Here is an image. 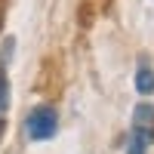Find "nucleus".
Listing matches in <instances>:
<instances>
[{
	"label": "nucleus",
	"mask_w": 154,
	"mask_h": 154,
	"mask_svg": "<svg viewBox=\"0 0 154 154\" xmlns=\"http://www.w3.org/2000/svg\"><path fill=\"white\" fill-rule=\"evenodd\" d=\"M56 126H59V117H56V111L49 108V105L34 108V111L28 114V120H25V130H28V136L37 139V142L53 139V136H56Z\"/></svg>",
	"instance_id": "1"
},
{
	"label": "nucleus",
	"mask_w": 154,
	"mask_h": 154,
	"mask_svg": "<svg viewBox=\"0 0 154 154\" xmlns=\"http://www.w3.org/2000/svg\"><path fill=\"white\" fill-rule=\"evenodd\" d=\"M154 142V126H133L130 139H126V154H145Z\"/></svg>",
	"instance_id": "2"
},
{
	"label": "nucleus",
	"mask_w": 154,
	"mask_h": 154,
	"mask_svg": "<svg viewBox=\"0 0 154 154\" xmlns=\"http://www.w3.org/2000/svg\"><path fill=\"white\" fill-rule=\"evenodd\" d=\"M136 89H139L142 96H151V93H154V71L145 65V62H142L139 71H136Z\"/></svg>",
	"instance_id": "3"
},
{
	"label": "nucleus",
	"mask_w": 154,
	"mask_h": 154,
	"mask_svg": "<svg viewBox=\"0 0 154 154\" xmlns=\"http://www.w3.org/2000/svg\"><path fill=\"white\" fill-rule=\"evenodd\" d=\"M133 126H154V105H136L133 111Z\"/></svg>",
	"instance_id": "4"
},
{
	"label": "nucleus",
	"mask_w": 154,
	"mask_h": 154,
	"mask_svg": "<svg viewBox=\"0 0 154 154\" xmlns=\"http://www.w3.org/2000/svg\"><path fill=\"white\" fill-rule=\"evenodd\" d=\"M6 102H9V83H6V71L0 68V114L6 111Z\"/></svg>",
	"instance_id": "5"
},
{
	"label": "nucleus",
	"mask_w": 154,
	"mask_h": 154,
	"mask_svg": "<svg viewBox=\"0 0 154 154\" xmlns=\"http://www.w3.org/2000/svg\"><path fill=\"white\" fill-rule=\"evenodd\" d=\"M0 31H3V0H0Z\"/></svg>",
	"instance_id": "6"
},
{
	"label": "nucleus",
	"mask_w": 154,
	"mask_h": 154,
	"mask_svg": "<svg viewBox=\"0 0 154 154\" xmlns=\"http://www.w3.org/2000/svg\"><path fill=\"white\" fill-rule=\"evenodd\" d=\"M3 130H6V120L0 117V139H3Z\"/></svg>",
	"instance_id": "7"
}]
</instances>
